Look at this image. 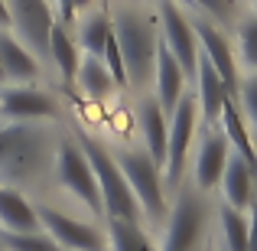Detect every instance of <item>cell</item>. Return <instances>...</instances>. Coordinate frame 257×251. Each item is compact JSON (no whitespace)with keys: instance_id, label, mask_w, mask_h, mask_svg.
<instances>
[{"instance_id":"cell-1","label":"cell","mask_w":257,"mask_h":251,"mask_svg":"<svg viewBox=\"0 0 257 251\" xmlns=\"http://www.w3.org/2000/svg\"><path fill=\"white\" fill-rule=\"evenodd\" d=\"M117 49L124 56V72L127 82L144 85L150 82L153 69H157V49H160V26L153 23V17L140 10H124L111 20Z\"/></svg>"},{"instance_id":"cell-2","label":"cell","mask_w":257,"mask_h":251,"mask_svg":"<svg viewBox=\"0 0 257 251\" xmlns=\"http://www.w3.org/2000/svg\"><path fill=\"white\" fill-rule=\"evenodd\" d=\"M78 147H82V153L88 157V163L94 170V180H98V189H101V206H104L107 219L140 225V202H137V196H134L131 183H127L124 170L117 166V160H114L94 137H82Z\"/></svg>"},{"instance_id":"cell-3","label":"cell","mask_w":257,"mask_h":251,"mask_svg":"<svg viewBox=\"0 0 257 251\" xmlns=\"http://www.w3.org/2000/svg\"><path fill=\"white\" fill-rule=\"evenodd\" d=\"M46 134L33 124L0 127V180H30L46 160Z\"/></svg>"},{"instance_id":"cell-4","label":"cell","mask_w":257,"mask_h":251,"mask_svg":"<svg viewBox=\"0 0 257 251\" xmlns=\"http://www.w3.org/2000/svg\"><path fill=\"white\" fill-rule=\"evenodd\" d=\"M170 222H166V235L160 251H199L202 238L208 228V202L195 189H182L176 206L170 209Z\"/></svg>"},{"instance_id":"cell-5","label":"cell","mask_w":257,"mask_h":251,"mask_svg":"<svg viewBox=\"0 0 257 251\" xmlns=\"http://www.w3.org/2000/svg\"><path fill=\"white\" fill-rule=\"evenodd\" d=\"M114 160L124 170L127 183H131L134 196L140 202V212H147L153 222H160L166 215V183H163L160 166L153 163V157L147 150H124Z\"/></svg>"},{"instance_id":"cell-6","label":"cell","mask_w":257,"mask_h":251,"mask_svg":"<svg viewBox=\"0 0 257 251\" xmlns=\"http://www.w3.org/2000/svg\"><path fill=\"white\" fill-rule=\"evenodd\" d=\"M179 0H160V17H157V26H160V43L176 56V62L182 65L186 78H195V65H199V39H195V30H192V20L182 13Z\"/></svg>"},{"instance_id":"cell-7","label":"cell","mask_w":257,"mask_h":251,"mask_svg":"<svg viewBox=\"0 0 257 251\" xmlns=\"http://www.w3.org/2000/svg\"><path fill=\"white\" fill-rule=\"evenodd\" d=\"M10 26L20 33V43L33 56H49V33L56 26L49 0H7Z\"/></svg>"},{"instance_id":"cell-8","label":"cell","mask_w":257,"mask_h":251,"mask_svg":"<svg viewBox=\"0 0 257 251\" xmlns=\"http://www.w3.org/2000/svg\"><path fill=\"white\" fill-rule=\"evenodd\" d=\"M195 121H199V98L186 92L176 105V111L170 114V140H166V163H163L166 186H176L182 180V166H186V157H189Z\"/></svg>"},{"instance_id":"cell-9","label":"cell","mask_w":257,"mask_h":251,"mask_svg":"<svg viewBox=\"0 0 257 251\" xmlns=\"http://www.w3.org/2000/svg\"><path fill=\"white\" fill-rule=\"evenodd\" d=\"M56 176L65 189L78 196L91 212H104L101 206V189H98V180H94V170L88 163V157L82 153V147L72 144V140H62L56 150Z\"/></svg>"},{"instance_id":"cell-10","label":"cell","mask_w":257,"mask_h":251,"mask_svg":"<svg viewBox=\"0 0 257 251\" xmlns=\"http://www.w3.org/2000/svg\"><path fill=\"white\" fill-rule=\"evenodd\" d=\"M36 215H39V225L46 228V235L62 251H104V238L94 225H85V222L72 219V215L59 212L52 206H39Z\"/></svg>"},{"instance_id":"cell-11","label":"cell","mask_w":257,"mask_h":251,"mask_svg":"<svg viewBox=\"0 0 257 251\" xmlns=\"http://www.w3.org/2000/svg\"><path fill=\"white\" fill-rule=\"evenodd\" d=\"M192 30H195V39L202 43V56H205L208 62H212V69L218 72V78L225 82L228 95L238 98L241 78H238V65H234V52H231V46H228V36L215 23H208V20H195Z\"/></svg>"},{"instance_id":"cell-12","label":"cell","mask_w":257,"mask_h":251,"mask_svg":"<svg viewBox=\"0 0 257 251\" xmlns=\"http://www.w3.org/2000/svg\"><path fill=\"white\" fill-rule=\"evenodd\" d=\"M0 114L10 118L13 124H30L36 118H52L56 101L39 88H4L0 92Z\"/></svg>"},{"instance_id":"cell-13","label":"cell","mask_w":257,"mask_h":251,"mask_svg":"<svg viewBox=\"0 0 257 251\" xmlns=\"http://www.w3.org/2000/svg\"><path fill=\"white\" fill-rule=\"evenodd\" d=\"M153 75H157V105L170 118L176 111V105H179V98L186 95V72H182V65L176 62V56L163 43L157 49V69H153Z\"/></svg>"},{"instance_id":"cell-14","label":"cell","mask_w":257,"mask_h":251,"mask_svg":"<svg viewBox=\"0 0 257 251\" xmlns=\"http://www.w3.org/2000/svg\"><path fill=\"white\" fill-rule=\"evenodd\" d=\"M137 124H140V137L147 144V153L153 157V163L163 170L166 163V140H170V118L163 114V108L157 101H144L137 111Z\"/></svg>"},{"instance_id":"cell-15","label":"cell","mask_w":257,"mask_h":251,"mask_svg":"<svg viewBox=\"0 0 257 251\" xmlns=\"http://www.w3.org/2000/svg\"><path fill=\"white\" fill-rule=\"evenodd\" d=\"M228 166V137L225 134H208L195 153V183L202 189H212L221 183V173Z\"/></svg>"},{"instance_id":"cell-16","label":"cell","mask_w":257,"mask_h":251,"mask_svg":"<svg viewBox=\"0 0 257 251\" xmlns=\"http://www.w3.org/2000/svg\"><path fill=\"white\" fill-rule=\"evenodd\" d=\"M218 121H221V127H225L228 144L238 150V157L244 160V163L251 166V173L257 176V147H254V137H251V131H247L244 114H241V108H238V101H234V98H225Z\"/></svg>"},{"instance_id":"cell-17","label":"cell","mask_w":257,"mask_h":251,"mask_svg":"<svg viewBox=\"0 0 257 251\" xmlns=\"http://www.w3.org/2000/svg\"><path fill=\"white\" fill-rule=\"evenodd\" d=\"M221 196H225V206L238 209V212H244L254 202V173L238 153L228 157V166L221 173Z\"/></svg>"},{"instance_id":"cell-18","label":"cell","mask_w":257,"mask_h":251,"mask_svg":"<svg viewBox=\"0 0 257 251\" xmlns=\"http://www.w3.org/2000/svg\"><path fill=\"white\" fill-rule=\"evenodd\" d=\"M0 228L4 232H39V215L26 196L0 183Z\"/></svg>"},{"instance_id":"cell-19","label":"cell","mask_w":257,"mask_h":251,"mask_svg":"<svg viewBox=\"0 0 257 251\" xmlns=\"http://www.w3.org/2000/svg\"><path fill=\"white\" fill-rule=\"evenodd\" d=\"M195 98H199L202 105V114H205V121H218L221 114V105H225V98H231L228 95L225 82L218 78V72L212 69V62H208L205 56L199 52V65H195Z\"/></svg>"},{"instance_id":"cell-20","label":"cell","mask_w":257,"mask_h":251,"mask_svg":"<svg viewBox=\"0 0 257 251\" xmlns=\"http://www.w3.org/2000/svg\"><path fill=\"white\" fill-rule=\"evenodd\" d=\"M0 65H4V75L13 78V82H26V78L39 75L36 56L7 30H0Z\"/></svg>"},{"instance_id":"cell-21","label":"cell","mask_w":257,"mask_h":251,"mask_svg":"<svg viewBox=\"0 0 257 251\" xmlns=\"http://www.w3.org/2000/svg\"><path fill=\"white\" fill-rule=\"evenodd\" d=\"M49 56H52V62L59 65V72H62L65 82H72V78L78 75L82 56H78V46L72 43L69 26H65V23H56V26H52V33H49Z\"/></svg>"},{"instance_id":"cell-22","label":"cell","mask_w":257,"mask_h":251,"mask_svg":"<svg viewBox=\"0 0 257 251\" xmlns=\"http://www.w3.org/2000/svg\"><path fill=\"white\" fill-rule=\"evenodd\" d=\"M75 78H78V85H82V92L88 95V98H94V101L107 98L111 88H114V78H111V72H107V65L101 62V59H94V56L82 59Z\"/></svg>"},{"instance_id":"cell-23","label":"cell","mask_w":257,"mask_h":251,"mask_svg":"<svg viewBox=\"0 0 257 251\" xmlns=\"http://www.w3.org/2000/svg\"><path fill=\"white\" fill-rule=\"evenodd\" d=\"M218 222H221V238H225L228 251H247V232H251V219L244 212L231 206L218 209Z\"/></svg>"},{"instance_id":"cell-24","label":"cell","mask_w":257,"mask_h":251,"mask_svg":"<svg viewBox=\"0 0 257 251\" xmlns=\"http://www.w3.org/2000/svg\"><path fill=\"white\" fill-rule=\"evenodd\" d=\"M111 33H114V26H111V17H107L104 10L91 13V17H88L85 23H82V49L88 52V56L101 59V56H104V46H107V39H111Z\"/></svg>"},{"instance_id":"cell-25","label":"cell","mask_w":257,"mask_h":251,"mask_svg":"<svg viewBox=\"0 0 257 251\" xmlns=\"http://www.w3.org/2000/svg\"><path fill=\"white\" fill-rule=\"evenodd\" d=\"M111 251H160L134 222H111Z\"/></svg>"},{"instance_id":"cell-26","label":"cell","mask_w":257,"mask_h":251,"mask_svg":"<svg viewBox=\"0 0 257 251\" xmlns=\"http://www.w3.org/2000/svg\"><path fill=\"white\" fill-rule=\"evenodd\" d=\"M0 248L4 251H62L46 232H4V228H0Z\"/></svg>"},{"instance_id":"cell-27","label":"cell","mask_w":257,"mask_h":251,"mask_svg":"<svg viewBox=\"0 0 257 251\" xmlns=\"http://www.w3.org/2000/svg\"><path fill=\"white\" fill-rule=\"evenodd\" d=\"M238 49H241V56L247 59V65L257 69V17L241 20V26H238Z\"/></svg>"},{"instance_id":"cell-28","label":"cell","mask_w":257,"mask_h":251,"mask_svg":"<svg viewBox=\"0 0 257 251\" xmlns=\"http://www.w3.org/2000/svg\"><path fill=\"white\" fill-rule=\"evenodd\" d=\"M101 62L107 65V72H111L114 85H127L124 56H120V49H117V39H114V33H111V39H107V46H104V56H101Z\"/></svg>"},{"instance_id":"cell-29","label":"cell","mask_w":257,"mask_h":251,"mask_svg":"<svg viewBox=\"0 0 257 251\" xmlns=\"http://www.w3.org/2000/svg\"><path fill=\"white\" fill-rule=\"evenodd\" d=\"M238 108L244 111V118L247 121H254V127H257V75H251V78H244L241 82V88H238Z\"/></svg>"},{"instance_id":"cell-30","label":"cell","mask_w":257,"mask_h":251,"mask_svg":"<svg viewBox=\"0 0 257 251\" xmlns=\"http://www.w3.org/2000/svg\"><path fill=\"white\" fill-rule=\"evenodd\" d=\"M192 7H202L208 17H215L218 23H228L234 20V10H238V0H189Z\"/></svg>"},{"instance_id":"cell-31","label":"cell","mask_w":257,"mask_h":251,"mask_svg":"<svg viewBox=\"0 0 257 251\" xmlns=\"http://www.w3.org/2000/svg\"><path fill=\"white\" fill-rule=\"evenodd\" d=\"M88 4H91V0H56V7H59V17H62L59 23H65V26H69L72 20H75V13L82 10V7H88Z\"/></svg>"},{"instance_id":"cell-32","label":"cell","mask_w":257,"mask_h":251,"mask_svg":"<svg viewBox=\"0 0 257 251\" xmlns=\"http://www.w3.org/2000/svg\"><path fill=\"white\" fill-rule=\"evenodd\" d=\"M247 251H257V202H254V219H251V232H247Z\"/></svg>"},{"instance_id":"cell-33","label":"cell","mask_w":257,"mask_h":251,"mask_svg":"<svg viewBox=\"0 0 257 251\" xmlns=\"http://www.w3.org/2000/svg\"><path fill=\"white\" fill-rule=\"evenodd\" d=\"M10 26V13H7V0H0V30Z\"/></svg>"},{"instance_id":"cell-34","label":"cell","mask_w":257,"mask_h":251,"mask_svg":"<svg viewBox=\"0 0 257 251\" xmlns=\"http://www.w3.org/2000/svg\"><path fill=\"white\" fill-rule=\"evenodd\" d=\"M4 78H7V75H4V65H0V82H4Z\"/></svg>"},{"instance_id":"cell-35","label":"cell","mask_w":257,"mask_h":251,"mask_svg":"<svg viewBox=\"0 0 257 251\" xmlns=\"http://www.w3.org/2000/svg\"><path fill=\"white\" fill-rule=\"evenodd\" d=\"M179 4H186V7H189V0H179Z\"/></svg>"},{"instance_id":"cell-36","label":"cell","mask_w":257,"mask_h":251,"mask_svg":"<svg viewBox=\"0 0 257 251\" xmlns=\"http://www.w3.org/2000/svg\"><path fill=\"white\" fill-rule=\"evenodd\" d=\"M251 4H257V0H251Z\"/></svg>"},{"instance_id":"cell-37","label":"cell","mask_w":257,"mask_h":251,"mask_svg":"<svg viewBox=\"0 0 257 251\" xmlns=\"http://www.w3.org/2000/svg\"><path fill=\"white\" fill-rule=\"evenodd\" d=\"M205 251H212V248H205Z\"/></svg>"}]
</instances>
